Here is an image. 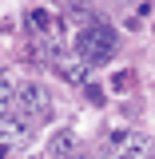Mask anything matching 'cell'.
Masks as SVG:
<instances>
[{
	"label": "cell",
	"instance_id": "6da1fadb",
	"mask_svg": "<svg viewBox=\"0 0 155 159\" xmlns=\"http://www.w3.org/2000/svg\"><path fill=\"white\" fill-rule=\"evenodd\" d=\"M72 48H76V56L84 64H103V60H112V52H116V32L107 24H92L88 32L76 36Z\"/></svg>",
	"mask_w": 155,
	"mask_h": 159
},
{
	"label": "cell",
	"instance_id": "7a4b0ae2",
	"mask_svg": "<svg viewBox=\"0 0 155 159\" xmlns=\"http://www.w3.org/2000/svg\"><path fill=\"white\" fill-rule=\"evenodd\" d=\"M12 107H16L20 116H44V111L52 107L48 88H44V84H36V80L20 84V88H16V96H12Z\"/></svg>",
	"mask_w": 155,
	"mask_h": 159
},
{
	"label": "cell",
	"instance_id": "3957f363",
	"mask_svg": "<svg viewBox=\"0 0 155 159\" xmlns=\"http://www.w3.org/2000/svg\"><path fill=\"white\" fill-rule=\"evenodd\" d=\"M28 116H20L16 107H12V116L8 119H0V147H20L24 139H28Z\"/></svg>",
	"mask_w": 155,
	"mask_h": 159
},
{
	"label": "cell",
	"instance_id": "277c9868",
	"mask_svg": "<svg viewBox=\"0 0 155 159\" xmlns=\"http://www.w3.org/2000/svg\"><path fill=\"white\" fill-rule=\"evenodd\" d=\"M48 155H56V159H68V155H76V135H72L68 127H60L56 135L48 139Z\"/></svg>",
	"mask_w": 155,
	"mask_h": 159
},
{
	"label": "cell",
	"instance_id": "5b68a950",
	"mask_svg": "<svg viewBox=\"0 0 155 159\" xmlns=\"http://www.w3.org/2000/svg\"><path fill=\"white\" fill-rule=\"evenodd\" d=\"M143 155H147V139L127 135V139L116 143V155H112V159H143Z\"/></svg>",
	"mask_w": 155,
	"mask_h": 159
},
{
	"label": "cell",
	"instance_id": "8992f818",
	"mask_svg": "<svg viewBox=\"0 0 155 159\" xmlns=\"http://www.w3.org/2000/svg\"><path fill=\"white\" fill-rule=\"evenodd\" d=\"M56 68H60V76L68 80V84H84V80H88V64H84V60H80V64H72V60H60Z\"/></svg>",
	"mask_w": 155,
	"mask_h": 159
},
{
	"label": "cell",
	"instance_id": "52a82bcc",
	"mask_svg": "<svg viewBox=\"0 0 155 159\" xmlns=\"http://www.w3.org/2000/svg\"><path fill=\"white\" fill-rule=\"evenodd\" d=\"M68 24H80L84 32L96 24V16H92V8H76V4H68Z\"/></svg>",
	"mask_w": 155,
	"mask_h": 159
},
{
	"label": "cell",
	"instance_id": "ba28073f",
	"mask_svg": "<svg viewBox=\"0 0 155 159\" xmlns=\"http://www.w3.org/2000/svg\"><path fill=\"white\" fill-rule=\"evenodd\" d=\"M12 96H16V84L8 80V72H0V107H12Z\"/></svg>",
	"mask_w": 155,
	"mask_h": 159
},
{
	"label": "cell",
	"instance_id": "9c48e42d",
	"mask_svg": "<svg viewBox=\"0 0 155 159\" xmlns=\"http://www.w3.org/2000/svg\"><path fill=\"white\" fill-rule=\"evenodd\" d=\"M131 80H135L131 72H119V76H116V92H127V88H131Z\"/></svg>",
	"mask_w": 155,
	"mask_h": 159
},
{
	"label": "cell",
	"instance_id": "30bf717a",
	"mask_svg": "<svg viewBox=\"0 0 155 159\" xmlns=\"http://www.w3.org/2000/svg\"><path fill=\"white\" fill-rule=\"evenodd\" d=\"M76 159H92V155H76Z\"/></svg>",
	"mask_w": 155,
	"mask_h": 159
}]
</instances>
